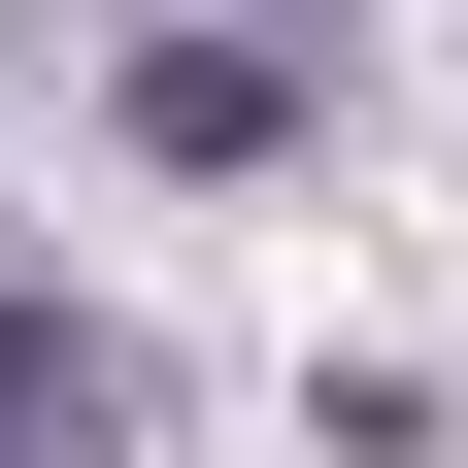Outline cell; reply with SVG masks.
I'll list each match as a JSON object with an SVG mask.
<instances>
[{
	"label": "cell",
	"mask_w": 468,
	"mask_h": 468,
	"mask_svg": "<svg viewBox=\"0 0 468 468\" xmlns=\"http://www.w3.org/2000/svg\"><path fill=\"white\" fill-rule=\"evenodd\" d=\"M134 167H302V34H134Z\"/></svg>",
	"instance_id": "cell-1"
},
{
	"label": "cell",
	"mask_w": 468,
	"mask_h": 468,
	"mask_svg": "<svg viewBox=\"0 0 468 468\" xmlns=\"http://www.w3.org/2000/svg\"><path fill=\"white\" fill-rule=\"evenodd\" d=\"M134 435V368H101V302L68 268H0V468H101Z\"/></svg>",
	"instance_id": "cell-2"
}]
</instances>
